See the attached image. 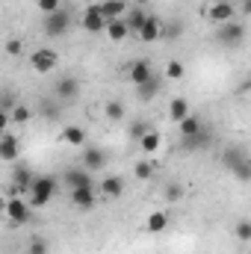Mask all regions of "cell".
<instances>
[{"label":"cell","instance_id":"cell-27","mask_svg":"<svg viewBox=\"0 0 251 254\" xmlns=\"http://www.w3.org/2000/svg\"><path fill=\"white\" fill-rule=\"evenodd\" d=\"M160 145H163V136H160L157 130H151V133H145V136L139 139V151H142V154H154V151H160Z\"/></svg>","mask_w":251,"mask_h":254},{"label":"cell","instance_id":"cell-22","mask_svg":"<svg viewBox=\"0 0 251 254\" xmlns=\"http://www.w3.org/2000/svg\"><path fill=\"white\" fill-rule=\"evenodd\" d=\"M160 89H163V80H160V77H151L148 83L136 86V95H139V101H154V98L160 95Z\"/></svg>","mask_w":251,"mask_h":254},{"label":"cell","instance_id":"cell-28","mask_svg":"<svg viewBox=\"0 0 251 254\" xmlns=\"http://www.w3.org/2000/svg\"><path fill=\"white\" fill-rule=\"evenodd\" d=\"M178 127H181V136H195V133H201V130H204V122L192 113V116H189V119H184Z\"/></svg>","mask_w":251,"mask_h":254},{"label":"cell","instance_id":"cell-29","mask_svg":"<svg viewBox=\"0 0 251 254\" xmlns=\"http://www.w3.org/2000/svg\"><path fill=\"white\" fill-rule=\"evenodd\" d=\"M104 116H107L110 122H122V119H125V104H122V101H107V104H104Z\"/></svg>","mask_w":251,"mask_h":254},{"label":"cell","instance_id":"cell-5","mask_svg":"<svg viewBox=\"0 0 251 254\" xmlns=\"http://www.w3.org/2000/svg\"><path fill=\"white\" fill-rule=\"evenodd\" d=\"M216 42L219 45H225V48H237V45H243L246 42V24L243 21H228V24H222L219 30H216Z\"/></svg>","mask_w":251,"mask_h":254},{"label":"cell","instance_id":"cell-32","mask_svg":"<svg viewBox=\"0 0 251 254\" xmlns=\"http://www.w3.org/2000/svg\"><path fill=\"white\" fill-rule=\"evenodd\" d=\"M27 254H51V243L45 237H33L27 246Z\"/></svg>","mask_w":251,"mask_h":254},{"label":"cell","instance_id":"cell-21","mask_svg":"<svg viewBox=\"0 0 251 254\" xmlns=\"http://www.w3.org/2000/svg\"><path fill=\"white\" fill-rule=\"evenodd\" d=\"M63 142L65 145H71V148H83V145H86V130L77 127V125L63 127Z\"/></svg>","mask_w":251,"mask_h":254},{"label":"cell","instance_id":"cell-30","mask_svg":"<svg viewBox=\"0 0 251 254\" xmlns=\"http://www.w3.org/2000/svg\"><path fill=\"white\" fill-rule=\"evenodd\" d=\"M181 33H184V24L181 21H166L163 24V39L175 42V39H181Z\"/></svg>","mask_w":251,"mask_h":254},{"label":"cell","instance_id":"cell-11","mask_svg":"<svg viewBox=\"0 0 251 254\" xmlns=\"http://www.w3.org/2000/svg\"><path fill=\"white\" fill-rule=\"evenodd\" d=\"M68 198L77 210H92L95 207V184L92 187H77V190H68Z\"/></svg>","mask_w":251,"mask_h":254},{"label":"cell","instance_id":"cell-15","mask_svg":"<svg viewBox=\"0 0 251 254\" xmlns=\"http://www.w3.org/2000/svg\"><path fill=\"white\" fill-rule=\"evenodd\" d=\"M65 184H68V190H77V187H92V172L89 169H68L65 172Z\"/></svg>","mask_w":251,"mask_h":254},{"label":"cell","instance_id":"cell-25","mask_svg":"<svg viewBox=\"0 0 251 254\" xmlns=\"http://www.w3.org/2000/svg\"><path fill=\"white\" fill-rule=\"evenodd\" d=\"M166 228H169V216H166L163 210L151 213V216H148V222H145V231H148V234H163Z\"/></svg>","mask_w":251,"mask_h":254},{"label":"cell","instance_id":"cell-8","mask_svg":"<svg viewBox=\"0 0 251 254\" xmlns=\"http://www.w3.org/2000/svg\"><path fill=\"white\" fill-rule=\"evenodd\" d=\"M18 154H21L18 136H15L12 130H3V136H0V160H3V163H15Z\"/></svg>","mask_w":251,"mask_h":254},{"label":"cell","instance_id":"cell-12","mask_svg":"<svg viewBox=\"0 0 251 254\" xmlns=\"http://www.w3.org/2000/svg\"><path fill=\"white\" fill-rule=\"evenodd\" d=\"M136 39H139V42H145V45H154V42H160V39H163V21L151 15V18L145 21V27L139 30V36H136Z\"/></svg>","mask_w":251,"mask_h":254},{"label":"cell","instance_id":"cell-19","mask_svg":"<svg viewBox=\"0 0 251 254\" xmlns=\"http://www.w3.org/2000/svg\"><path fill=\"white\" fill-rule=\"evenodd\" d=\"M148 18H151V15H145V12H142V6H130V9H127V27H130V36H139V30H142V27H145V21H148Z\"/></svg>","mask_w":251,"mask_h":254},{"label":"cell","instance_id":"cell-23","mask_svg":"<svg viewBox=\"0 0 251 254\" xmlns=\"http://www.w3.org/2000/svg\"><path fill=\"white\" fill-rule=\"evenodd\" d=\"M192 113H189V101L187 98H175L172 104H169V119L175 122V125H181L184 119H189Z\"/></svg>","mask_w":251,"mask_h":254},{"label":"cell","instance_id":"cell-40","mask_svg":"<svg viewBox=\"0 0 251 254\" xmlns=\"http://www.w3.org/2000/svg\"><path fill=\"white\" fill-rule=\"evenodd\" d=\"M237 9H240V15H251V0H240Z\"/></svg>","mask_w":251,"mask_h":254},{"label":"cell","instance_id":"cell-33","mask_svg":"<svg viewBox=\"0 0 251 254\" xmlns=\"http://www.w3.org/2000/svg\"><path fill=\"white\" fill-rule=\"evenodd\" d=\"M133 175H136L139 181H151V178H154V166H151L148 160H139V163L133 166Z\"/></svg>","mask_w":251,"mask_h":254},{"label":"cell","instance_id":"cell-13","mask_svg":"<svg viewBox=\"0 0 251 254\" xmlns=\"http://www.w3.org/2000/svg\"><path fill=\"white\" fill-rule=\"evenodd\" d=\"M127 74H130V83H133V86H142V83H148L151 77H157L148 60H136V63L130 65V71H127Z\"/></svg>","mask_w":251,"mask_h":254},{"label":"cell","instance_id":"cell-31","mask_svg":"<svg viewBox=\"0 0 251 254\" xmlns=\"http://www.w3.org/2000/svg\"><path fill=\"white\" fill-rule=\"evenodd\" d=\"M234 237H237L240 243H251V219H240V222H237Z\"/></svg>","mask_w":251,"mask_h":254},{"label":"cell","instance_id":"cell-38","mask_svg":"<svg viewBox=\"0 0 251 254\" xmlns=\"http://www.w3.org/2000/svg\"><path fill=\"white\" fill-rule=\"evenodd\" d=\"M21 51H24V45L18 39H9L6 42V57H21Z\"/></svg>","mask_w":251,"mask_h":254},{"label":"cell","instance_id":"cell-6","mask_svg":"<svg viewBox=\"0 0 251 254\" xmlns=\"http://www.w3.org/2000/svg\"><path fill=\"white\" fill-rule=\"evenodd\" d=\"M237 3L234 0H216L210 9H207V18L216 24V27H222V24H228V21H234L237 18Z\"/></svg>","mask_w":251,"mask_h":254},{"label":"cell","instance_id":"cell-3","mask_svg":"<svg viewBox=\"0 0 251 254\" xmlns=\"http://www.w3.org/2000/svg\"><path fill=\"white\" fill-rule=\"evenodd\" d=\"M68 30H71V9H60L54 15H45V21H42V33L48 39H63Z\"/></svg>","mask_w":251,"mask_h":254},{"label":"cell","instance_id":"cell-37","mask_svg":"<svg viewBox=\"0 0 251 254\" xmlns=\"http://www.w3.org/2000/svg\"><path fill=\"white\" fill-rule=\"evenodd\" d=\"M36 3H39V9H42L45 15H54V12L63 9V0H36Z\"/></svg>","mask_w":251,"mask_h":254},{"label":"cell","instance_id":"cell-16","mask_svg":"<svg viewBox=\"0 0 251 254\" xmlns=\"http://www.w3.org/2000/svg\"><path fill=\"white\" fill-rule=\"evenodd\" d=\"M98 192H101L104 198H122V192H125V181H122L119 175H110V178L101 181Z\"/></svg>","mask_w":251,"mask_h":254},{"label":"cell","instance_id":"cell-1","mask_svg":"<svg viewBox=\"0 0 251 254\" xmlns=\"http://www.w3.org/2000/svg\"><path fill=\"white\" fill-rule=\"evenodd\" d=\"M222 166H225L240 184H251V154H246V148L228 145V148L222 151Z\"/></svg>","mask_w":251,"mask_h":254},{"label":"cell","instance_id":"cell-7","mask_svg":"<svg viewBox=\"0 0 251 254\" xmlns=\"http://www.w3.org/2000/svg\"><path fill=\"white\" fill-rule=\"evenodd\" d=\"M57 63H60V57H57L54 48H39V51H33V57H30L33 71H39V74H51V71L57 68Z\"/></svg>","mask_w":251,"mask_h":254},{"label":"cell","instance_id":"cell-39","mask_svg":"<svg viewBox=\"0 0 251 254\" xmlns=\"http://www.w3.org/2000/svg\"><path fill=\"white\" fill-rule=\"evenodd\" d=\"M42 113H45V119H60V107H54L51 101H42Z\"/></svg>","mask_w":251,"mask_h":254},{"label":"cell","instance_id":"cell-36","mask_svg":"<svg viewBox=\"0 0 251 254\" xmlns=\"http://www.w3.org/2000/svg\"><path fill=\"white\" fill-rule=\"evenodd\" d=\"M151 130H154V127L148 125V122H133V125H130V139L139 142V139H142L145 133H151Z\"/></svg>","mask_w":251,"mask_h":254},{"label":"cell","instance_id":"cell-34","mask_svg":"<svg viewBox=\"0 0 251 254\" xmlns=\"http://www.w3.org/2000/svg\"><path fill=\"white\" fill-rule=\"evenodd\" d=\"M184 74H187L184 63H178V60L166 63V80H184Z\"/></svg>","mask_w":251,"mask_h":254},{"label":"cell","instance_id":"cell-9","mask_svg":"<svg viewBox=\"0 0 251 254\" xmlns=\"http://www.w3.org/2000/svg\"><path fill=\"white\" fill-rule=\"evenodd\" d=\"M80 24H83V30H86V33H107V18L101 15V9H98V6H89V9L83 12Z\"/></svg>","mask_w":251,"mask_h":254},{"label":"cell","instance_id":"cell-24","mask_svg":"<svg viewBox=\"0 0 251 254\" xmlns=\"http://www.w3.org/2000/svg\"><path fill=\"white\" fill-rule=\"evenodd\" d=\"M33 181H36V178L30 175V169H27V166L15 169V190L21 192L24 198H27V195H30V190H33Z\"/></svg>","mask_w":251,"mask_h":254},{"label":"cell","instance_id":"cell-10","mask_svg":"<svg viewBox=\"0 0 251 254\" xmlns=\"http://www.w3.org/2000/svg\"><path fill=\"white\" fill-rule=\"evenodd\" d=\"M77 95H80V80H77V77H60V80H57V98H60L63 104L77 101Z\"/></svg>","mask_w":251,"mask_h":254},{"label":"cell","instance_id":"cell-14","mask_svg":"<svg viewBox=\"0 0 251 254\" xmlns=\"http://www.w3.org/2000/svg\"><path fill=\"white\" fill-rule=\"evenodd\" d=\"M104 166H107V154H104L101 148H86V151H83V169L101 172Z\"/></svg>","mask_w":251,"mask_h":254},{"label":"cell","instance_id":"cell-35","mask_svg":"<svg viewBox=\"0 0 251 254\" xmlns=\"http://www.w3.org/2000/svg\"><path fill=\"white\" fill-rule=\"evenodd\" d=\"M163 195H166V201H172V204H175V201H181V198H184V187L172 181V184H166V190H163Z\"/></svg>","mask_w":251,"mask_h":254},{"label":"cell","instance_id":"cell-18","mask_svg":"<svg viewBox=\"0 0 251 254\" xmlns=\"http://www.w3.org/2000/svg\"><path fill=\"white\" fill-rule=\"evenodd\" d=\"M98 9H101V15H104L107 21H116V18L125 15L130 6H127L125 0H104V3H98Z\"/></svg>","mask_w":251,"mask_h":254},{"label":"cell","instance_id":"cell-4","mask_svg":"<svg viewBox=\"0 0 251 254\" xmlns=\"http://www.w3.org/2000/svg\"><path fill=\"white\" fill-rule=\"evenodd\" d=\"M3 216H6L12 225H24V222H30V216H33V204H30L24 195H15V198H9V201L3 204Z\"/></svg>","mask_w":251,"mask_h":254},{"label":"cell","instance_id":"cell-26","mask_svg":"<svg viewBox=\"0 0 251 254\" xmlns=\"http://www.w3.org/2000/svg\"><path fill=\"white\" fill-rule=\"evenodd\" d=\"M30 116H33V110H30L27 104H18V107L9 113V119L3 116V125H27V122H30Z\"/></svg>","mask_w":251,"mask_h":254},{"label":"cell","instance_id":"cell-17","mask_svg":"<svg viewBox=\"0 0 251 254\" xmlns=\"http://www.w3.org/2000/svg\"><path fill=\"white\" fill-rule=\"evenodd\" d=\"M210 142H213V136H210L207 130H201V133H195V136H184V142H181V151H189V154H195V151L207 148Z\"/></svg>","mask_w":251,"mask_h":254},{"label":"cell","instance_id":"cell-20","mask_svg":"<svg viewBox=\"0 0 251 254\" xmlns=\"http://www.w3.org/2000/svg\"><path fill=\"white\" fill-rule=\"evenodd\" d=\"M127 36H130V27H127L125 18L107 21V39H110V42H125Z\"/></svg>","mask_w":251,"mask_h":254},{"label":"cell","instance_id":"cell-2","mask_svg":"<svg viewBox=\"0 0 251 254\" xmlns=\"http://www.w3.org/2000/svg\"><path fill=\"white\" fill-rule=\"evenodd\" d=\"M54 195H57V178L54 175H39L33 181V190L27 195V201L33 204V210H42L54 201Z\"/></svg>","mask_w":251,"mask_h":254}]
</instances>
